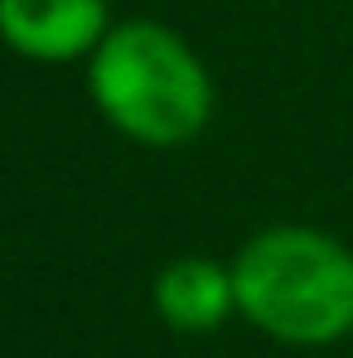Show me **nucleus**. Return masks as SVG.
<instances>
[{
  "label": "nucleus",
  "instance_id": "1",
  "mask_svg": "<svg viewBox=\"0 0 353 358\" xmlns=\"http://www.w3.org/2000/svg\"><path fill=\"white\" fill-rule=\"evenodd\" d=\"M87 87L97 112L141 145H184L213 112V83L175 29L150 20L112 24L92 49Z\"/></svg>",
  "mask_w": 353,
  "mask_h": 358
},
{
  "label": "nucleus",
  "instance_id": "2",
  "mask_svg": "<svg viewBox=\"0 0 353 358\" xmlns=\"http://www.w3.org/2000/svg\"><path fill=\"white\" fill-rule=\"evenodd\" d=\"M237 310L286 339L329 344L353 324V252L315 228H266L233 262Z\"/></svg>",
  "mask_w": 353,
  "mask_h": 358
},
{
  "label": "nucleus",
  "instance_id": "3",
  "mask_svg": "<svg viewBox=\"0 0 353 358\" xmlns=\"http://www.w3.org/2000/svg\"><path fill=\"white\" fill-rule=\"evenodd\" d=\"M107 29V0H0V39L34 63L92 59Z\"/></svg>",
  "mask_w": 353,
  "mask_h": 358
},
{
  "label": "nucleus",
  "instance_id": "4",
  "mask_svg": "<svg viewBox=\"0 0 353 358\" xmlns=\"http://www.w3.org/2000/svg\"><path fill=\"white\" fill-rule=\"evenodd\" d=\"M155 305L175 329H213L223 324V315L237 305L233 271L208 262V257H179L160 271L155 281Z\"/></svg>",
  "mask_w": 353,
  "mask_h": 358
}]
</instances>
